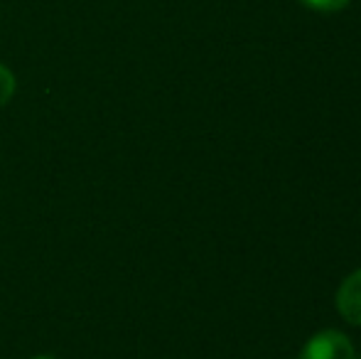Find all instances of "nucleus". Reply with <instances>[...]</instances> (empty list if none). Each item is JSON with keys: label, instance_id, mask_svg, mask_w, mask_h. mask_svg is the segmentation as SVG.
<instances>
[{"label": "nucleus", "instance_id": "3", "mask_svg": "<svg viewBox=\"0 0 361 359\" xmlns=\"http://www.w3.org/2000/svg\"><path fill=\"white\" fill-rule=\"evenodd\" d=\"M15 89H18V82H15V74L10 72V67H5L0 62V109L5 104H10V99L15 96Z\"/></svg>", "mask_w": 361, "mask_h": 359}, {"label": "nucleus", "instance_id": "1", "mask_svg": "<svg viewBox=\"0 0 361 359\" xmlns=\"http://www.w3.org/2000/svg\"><path fill=\"white\" fill-rule=\"evenodd\" d=\"M298 359H357L352 340L337 330H324L310 337Z\"/></svg>", "mask_w": 361, "mask_h": 359}, {"label": "nucleus", "instance_id": "4", "mask_svg": "<svg viewBox=\"0 0 361 359\" xmlns=\"http://www.w3.org/2000/svg\"><path fill=\"white\" fill-rule=\"evenodd\" d=\"M300 5L314 10V13H339L347 8L352 0H298Z\"/></svg>", "mask_w": 361, "mask_h": 359}, {"label": "nucleus", "instance_id": "6", "mask_svg": "<svg viewBox=\"0 0 361 359\" xmlns=\"http://www.w3.org/2000/svg\"><path fill=\"white\" fill-rule=\"evenodd\" d=\"M357 359H361V357H357Z\"/></svg>", "mask_w": 361, "mask_h": 359}, {"label": "nucleus", "instance_id": "2", "mask_svg": "<svg viewBox=\"0 0 361 359\" xmlns=\"http://www.w3.org/2000/svg\"><path fill=\"white\" fill-rule=\"evenodd\" d=\"M337 310L347 322L361 327V269L342 281L337 291Z\"/></svg>", "mask_w": 361, "mask_h": 359}, {"label": "nucleus", "instance_id": "5", "mask_svg": "<svg viewBox=\"0 0 361 359\" xmlns=\"http://www.w3.org/2000/svg\"><path fill=\"white\" fill-rule=\"evenodd\" d=\"M32 359H57V357H49V355H37V357H32Z\"/></svg>", "mask_w": 361, "mask_h": 359}]
</instances>
